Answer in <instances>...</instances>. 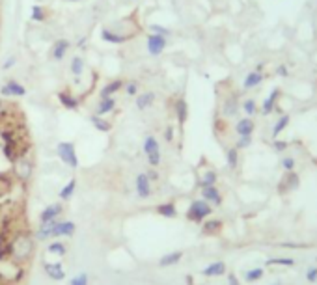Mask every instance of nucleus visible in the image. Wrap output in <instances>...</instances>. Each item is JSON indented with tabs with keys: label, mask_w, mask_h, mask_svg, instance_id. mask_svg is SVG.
<instances>
[{
	"label": "nucleus",
	"mask_w": 317,
	"mask_h": 285,
	"mask_svg": "<svg viewBox=\"0 0 317 285\" xmlns=\"http://www.w3.org/2000/svg\"><path fill=\"white\" fill-rule=\"evenodd\" d=\"M272 285H282V283H280V281H276V283H272Z\"/></svg>",
	"instance_id": "obj_57"
},
{
	"label": "nucleus",
	"mask_w": 317,
	"mask_h": 285,
	"mask_svg": "<svg viewBox=\"0 0 317 285\" xmlns=\"http://www.w3.org/2000/svg\"><path fill=\"white\" fill-rule=\"evenodd\" d=\"M155 91H142V93H138L136 97H134V104H136V109L140 110V112H144V110H148L150 106H153V103H155Z\"/></svg>",
	"instance_id": "obj_23"
},
{
	"label": "nucleus",
	"mask_w": 317,
	"mask_h": 285,
	"mask_svg": "<svg viewBox=\"0 0 317 285\" xmlns=\"http://www.w3.org/2000/svg\"><path fill=\"white\" fill-rule=\"evenodd\" d=\"M241 109L244 110V114L250 118V116H254L256 112H258V103H256L254 99H246V101H242Z\"/></svg>",
	"instance_id": "obj_42"
},
{
	"label": "nucleus",
	"mask_w": 317,
	"mask_h": 285,
	"mask_svg": "<svg viewBox=\"0 0 317 285\" xmlns=\"http://www.w3.org/2000/svg\"><path fill=\"white\" fill-rule=\"evenodd\" d=\"M183 259V252H168V254H164V256L159 259V267L161 268H168V267H175L179 261Z\"/></svg>",
	"instance_id": "obj_27"
},
{
	"label": "nucleus",
	"mask_w": 317,
	"mask_h": 285,
	"mask_svg": "<svg viewBox=\"0 0 317 285\" xmlns=\"http://www.w3.org/2000/svg\"><path fill=\"white\" fill-rule=\"evenodd\" d=\"M24 276H26V267H17V272L13 274V278L8 279V281H10L12 285H17V283H21V281H23Z\"/></svg>",
	"instance_id": "obj_44"
},
{
	"label": "nucleus",
	"mask_w": 317,
	"mask_h": 285,
	"mask_svg": "<svg viewBox=\"0 0 317 285\" xmlns=\"http://www.w3.org/2000/svg\"><path fill=\"white\" fill-rule=\"evenodd\" d=\"M267 67V63L265 62H260L258 63V65H256V71H258V73H263V69Z\"/></svg>",
	"instance_id": "obj_55"
},
{
	"label": "nucleus",
	"mask_w": 317,
	"mask_h": 285,
	"mask_svg": "<svg viewBox=\"0 0 317 285\" xmlns=\"http://www.w3.org/2000/svg\"><path fill=\"white\" fill-rule=\"evenodd\" d=\"M75 190H77V179H69V181L60 188V192H58L60 201H69L73 198V194H75Z\"/></svg>",
	"instance_id": "obj_32"
},
{
	"label": "nucleus",
	"mask_w": 317,
	"mask_h": 285,
	"mask_svg": "<svg viewBox=\"0 0 317 285\" xmlns=\"http://www.w3.org/2000/svg\"><path fill=\"white\" fill-rule=\"evenodd\" d=\"M129 2H133V0H129Z\"/></svg>",
	"instance_id": "obj_58"
},
{
	"label": "nucleus",
	"mask_w": 317,
	"mask_h": 285,
	"mask_svg": "<svg viewBox=\"0 0 317 285\" xmlns=\"http://www.w3.org/2000/svg\"><path fill=\"white\" fill-rule=\"evenodd\" d=\"M134 35L136 34H123V32H116L110 28H101V40L110 45H123L129 40H133Z\"/></svg>",
	"instance_id": "obj_7"
},
{
	"label": "nucleus",
	"mask_w": 317,
	"mask_h": 285,
	"mask_svg": "<svg viewBox=\"0 0 317 285\" xmlns=\"http://www.w3.org/2000/svg\"><path fill=\"white\" fill-rule=\"evenodd\" d=\"M63 215V205L62 203H52L47 205L43 211L40 212V222H51V220H58Z\"/></svg>",
	"instance_id": "obj_16"
},
{
	"label": "nucleus",
	"mask_w": 317,
	"mask_h": 285,
	"mask_svg": "<svg viewBox=\"0 0 317 285\" xmlns=\"http://www.w3.org/2000/svg\"><path fill=\"white\" fill-rule=\"evenodd\" d=\"M164 140H166V142H172L173 140V127L172 125H168L166 129H164Z\"/></svg>",
	"instance_id": "obj_53"
},
{
	"label": "nucleus",
	"mask_w": 317,
	"mask_h": 285,
	"mask_svg": "<svg viewBox=\"0 0 317 285\" xmlns=\"http://www.w3.org/2000/svg\"><path fill=\"white\" fill-rule=\"evenodd\" d=\"M282 95V90L280 88H272L271 93L263 99V103H261V114L263 116H269L272 114L274 110H278V99Z\"/></svg>",
	"instance_id": "obj_11"
},
{
	"label": "nucleus",
	"mask_w": 317,
	"mask_h": 285,
	"mask_svg": "<svg viewBox=\"0 0 317 285\" xmlns=\"http://www.w3.org/2000/svg\"><path fill=\"white\" fill-rule=\"evenodd\" d=\"M289 123H291V116L289 114L280 116V118L276 120V123H274V127H272V138L280 136V134H282V132L289 127Z\"/></svg>",
	"instance_id": "obj_34"
},
{
	"label": "nucleus",
	"mask_w": 317,
	"mask_h": 285,
	"mask_svg": "<svg viewBox=\"0 0 317 285\" xmlns=\"http://www.w3.org/2000/svg\"><path fill=\"white\" fill-rule=\"evenodd\" d=\"M43 272H45L47 278L52 279V281H62V279H65V268H63V265L60 261H56V263L45 261L43 263Z\"/></svg>",
	"instance_id": "obj_13"
},
{
	"label": "nucleus",
	"mask_w": 317,
	"mask_h": 285,
	"mask_svg": "<svg viewBox=\"0 0 317 285\" xmlns=\"http://www.w3.org/2000/svg\"><path fill=\"white\" fill-rule=\"evenodd\" d=\"M56 153L67 168H71V170L79 168V155H77L75 144L73 142H60L56 146Z\"/></svg>",
	"instance_id": "obj_4"
},
{
	"label": "nucleus",
	"mask_w": 317,
	"mask_h": 285,
	"mask_svg": "<svg viewBox=\"0 0 317 285\" xmlns=\"http://www.w3.org/2000/svg\"><path fill=\"white\" fill-rule=\"evenodd\" d=\"M226 272H228V267H226L224 261H213L203 268L202 276H205V278H220V276H224Z\"/></svg>",
	"instance_id": "obj_21"
},
{
	"label": "nucleus",
	"mask_w": 317,
	"mask_h": 285,
	"mask_svg": "<svg viewBox=\"0 0 317 285\" xmlns=\"http://www.w3.org/2000/svg\"><path fill=\"white\" fill-rule=\"evenodd\" d=\"M15 181H17V179H15L13 173H10V171H6V173H0V200H2V198H6V196L12 192Z\"/></svg>",
	"instance_id": "obj_26"
},
{
	"label": "nucleus",
	"mask_w": 317,
	"mask_h": 285,
	"mask_svg": "<svg viewBox=\"0 0 317 285\" xmlns=\"http://www.w3.org/2000/svg\"><path fill=\"white\" fill-rule=\"evenodd\" d=\"M146 175L150 177V181H151V183L159 181V171H157V168H150V170L146 171Z\"/></svg>",
	"instance_id": "obj_51"
},
{
	"label": "nucleus",
	"mask_w": 317,
	"mask_h": 285,
	"mask_svg": "<svg viewBox=\"0 0 317 285\" xmlns=\"http://www.w3.org/2000/svg\"><path fill=\"white\" fill-rule=\"evenodd\" d=\"M237 112H239V99H237V95L233 93V95H228V97L224 99V103H222V114H224L226 118H231V116H235Z\"/></svg>",
	"instance_id": "obj_28"
},
{
	"label": "nucleus",
	"mask_w": 317,
	"mask_h": 285,
	"mask_svg": "<svg viewBox=\"0 0 317 285\" xmlns=\"http://www.w3.org/2000/svg\"><path fill=\"white\" fill-rule=\"evenodd\" d=\"M306 281L315 283L317 281V267H310L308 270H306Z\"/></svg>",
	"instance_id": "obj_49"
},
{
	"label": "nucleus",
	"mask_w": 317,
	"mask_h": 285,
	"mask_svg": "<svg viewBox=\"0 0 317 285\" xmlns=\"http://www.w3.org/2000/svg\"><path fill=\"white\" fill-rule=\"evenodd\" d=\"M263 276H265V268L263 267L248 268L246 272H244V281H246V283H256V281H260Z\"/></svg>",
	"instance_id": "obj_37"
},
{
	"label": "nucleus",
	"mask_w": 317,
	"mask_h": 285,
	"mask_svg": "<svg viewBox=\"0 0 317 285\" xmlns=\"http://www.w3.org/2000/svg\"><path fill=\"white\" fill-rule=\"evenodd\" d=\"M280 164H282L284 171H293L295 170V164H297V162H295L293 157H284Z\"/></svg>",
	"instance_id": "obj_47"
},
{
	"label": "nucleus",
	"mask_w": 317,
	"mask_h": 285,
	"mask_svg": "<svg viewBox=\"0 0 317 285\" xmlns=\"http://www.w3.org/2000/svg\"><path fill=\"white\" fill-rule=\"evenodd\" d=\"M134 190H136V196L140 200H148L153 194V187H151V181L150 177L146 175V171L134 177Z\"/></svg>",
	"instance_id": "obj_8"
},
{
	"label": "nucleus",
	"mask_w": 317,
	"mask_h": 285,
	"mask_svg": "<svg viewBox=\"0 0 317 285\" xmlns=\"http://www.w3.org/2000/svg\"><path fill=\"white\" fill-rule=\"evenodd\" d=\"M142 151H144L146 159H148V164L150 168H159L162 162V155H161V144L153 134H148L144 138V144H142Z\"/></svg>",
	"instance_id": "obj_3"
},
{
	"label": "nucleus",
	"mask_w": 317,
	"mask_h": 285,
	"mask_svg": "<svg viewBox=\"0 0 317 285\" xmlns=\"http://www.w3.org/2000/svg\"><path fill=\"white\" fill-rule=\"evenodd\" d=\"M118 106V101L116 97H107V99H99L97 106H95V112L93 114L97 116H107V114H112Z\"/></svg>",
	"instance_id": "obj_25"
},
{
	"label": "nucleus",
	"mask_w": 317,
	"mask_h": 285,
	"mask_svg": "<svg viewBox=\"0 0 317 285\" xmlns=\"http://www.w3.org/2000/svg\"><path fill=\"white\" fill-rule=\"evenodd\" d=\"M272 148L276 149L278 153H282V151H286V149L289 148V144L286 142V140H278V138H274V140H272Z\"/></svg>",
	"instance_id": "obj_48"
},
{
	"label": "nucleus",
	"mask_w": 317,
	"mask_h": 285,
	"mask_svg": "<svg viewBox=\"0 0 317 285\" xmlns=\"http://www.w3.org/2000/svg\"><path fill=\"white\" fill-rule=\"evenodd\" d=\"M276 75H280V77H284V79H286V77H289L288 65H286V63H280V65L276 67Z\"/></svg>",
	"instance_id": "obj_52"
},
{
	"label": "nucleus",
	"mask_w": 317,
	"mask_h": 285,
	"mask_svg": "<svg viewBox=\"0 0 317 285\" xmlns=\"http://www.w3.org/2000/svg\"><path fill=\"white\" fill-rule=\"evenodd\" d=\"M155 212L162 218H175L178 217V207L173 201H164V203H159L155 207Z\"/></svg>",
	"instance_id": "obj_29"
},
{
	"label": "nucleus",
	"mask_w": 317,
	"mask_h": 285,
	"mask_svg": "<svg viewBox=\"0 0 317 285\" xmlns=\"http://www.w3.org/2000/svg\"><path fill=\"white\" fill-rule=\"evenodd\" d=\"M15 63H17V58H15V56H10L6 60V62H4V65H2V71H10V69H12L13 65H15Z\"/></svg>",
	"instance_id": "obj_50"
},
{
	"label": "nucleus",
	"mask_w": 317,
	"mask_h": 285,
	"mask_svg": "<svg viewBox=\"0 0 317 285\" xmlns=\"http://www.w3.org/2000/svg\"><path fill=\"white\" fill-rule=\"evenodd\" d=\"M263 73H258V71H250V73H246V77H244V80H242V88L244 90H254V88H258V86L263 82Z\"/></svg>",
	"instance_id": "obj_30"
},
{
	"label": "nucleus",
	"mask_w": 317,
	"mask_h": 285,
	"mask_svg": "<svg viewBox=\"0 0 317 285\" xmlns=\"http://www.w3.org/2000/svg\"><path fill=\"white\" fill-rule=\"evenodd\" d=\"M228 285H241V281H239V278H237V274H228Z\"/></svg>",
	"instance_id": "obj_54"
},
{
	"label": "nucleus",
	"mask_w": 317,
	"mask_h": 285,
	"mask_svg": "<svg viewBox=\"0 0 317 285\" xmlns=\"http://www.w3.org/2000/svg\"><path fill=\"white\" fill-rule=\"evenodd\" d=\"M217 183H219V173L215 170H205L202 173V177H200L198 185H200V188H205V187H215Z\"/></svg>",
	"instance_id": "obj_33"
},
{
	"label": "nucleus",
	"mask_w": 317,
	"mask_h": 285,
	"mask_svg": "<svg viewBox=\"0 0 317 285\" xmlns=\"http://www.w3.org/2000/svg\"><path fill=\"white\" fill-rule=\"evenodd\" d=\"M252 146V136H239V140H237L235 148L241 151V149H246Z\"/></svg>",
	"instance_id": "obj_46"
},
{
	"label": "nucleus",
	"mask_w": 317,
	"mask_h": 285,
	"mask_svg": "<svg viewBox=\"0 0 317 285\" xmlns=\"http://www.w3.org/2000/svg\"><path fill=\"white\" fill-rule=\"evenodd\" d=\"M69 2H81V0H69Z\"/></svg>",
	"instance_id": "obj_56"
},
{
	"label": "nucleus",
	"mask_w": 317,
	"mask_h": 285,
	"mask_svg": "<svg viewBox=\"0 0 317 285\" xmlns=\"http://www.w3.org/2000/svg\"><path fill=\"white\" fill-rule=\"evenodd\" d=\"M254 131H256V123H254L252 118H241V120L235 123V132L237 136H252Z\"/></svg>",
	"instance_id": "obj_24"
},
{
	"label": "nucleus",
	"mask_w": 317,
	"mask_h": 285,
	"mask_svg": "<svg viewBox=\"0 0 317 285\" xmlns=\"http://www.w3.org/2000/svg\"><path fill=\"white\" fill-rule=\"evenodd\" d=\"M202 200H205L207 203H211V205H215V207H220L222 201H224V198H222V192L219 190V187L215 185V187L202 188Z\"/></svg>",
	"instance_id": "obj_17"
},
{
	"label": "nucleus",
	"mask_w": 317,
	"mask_h": 285,
	"mask_svg": "<svg viewBox=\"0 0 317 285\" xmlns=\"http://www.w3.org/2000/svg\"><path fill=\"white\" fill-rule=\"evenodd\" d=\"M300 187V177L297 171H286L282 177V181L278 185V190H280V194H286V192H293L297 188Z\"/></svg>",
	"instance_id": "obj_9"
},
{
	"label": "nucleus",
	"mask_w": 317,
	"mask_h": 285,
	"mask_svg": "<svg viewBox=\"0 0 317 285\" xmlns=\"http://www.w3.org/2000/svg\"><path fill=\"white\" fill-rule=\"evenodd\" d=\"M123 91H125L127 97H136L138 95V80H125V86H123Z\"/></svg>",
	"instance_id": "obj_40"
},
{
	"label": "nucleus",
	"mask_w": 317,
	"mask_h": 285,
	"mask_svg": "<svg viewBox=\"0 0 317 285\" xmlns=\"http://www.w3.org/2000/svg\"><path fill=\"white\" fill-rule=\"evenodd\" d=\"M123 86H125V80L123 79H114L107 82V84L101 88L99 91V99H107V97H114L116 93H120L123 90Z\"/></svg>",
	"instance_id": "obj_14"
},
{
	"label": "nucleus",
	"mask_w": 317,
	"mask_h": 285,
	"mask_svg": "<svg viewBox=\"0 0 317 285\" xmlns=\"http://www.w3.org/2000/svg\"><path fill=\"white\" fill-rule=\"evenodd\" d=\"M58 101H60V104H62L63 109L67 110H79L81 109V99L77 97L73 91L69 90H60L56 93Z\"/></svg>",
	"instance_id": "obj_12"
},
{
	"label": "nucleus",
	"mask_w": 317,
	"mask_h": 285,
	"mask_svg": "<svg viewBox=\"0 0 317 285\" xmlns=\"http://www.w3.org/2000/svg\"><path fill=\"white\" fill-rule=\"evenodd\" d=\"M226 162H228V168L230 170H237L239 168V149L237 148H230L226 151Z\"/></svg>",
	"instance_id": "obj_39"
},
{
	"label": "nucleus",
	"mask_w": 317,
	"mask_h": 285,
	"mask_svg": "<svg viewBox=\"0 0 317 285\" xmlns=\"http://www.w3.org/2000/svg\"><path fill=\"white\" fill-rule=\"evenodd\" d=\"M315 283H317V281H315Z\"/></svg>",
	"instance_id": "obj_59"
},
{
	"label": "nucleus",
	"mask_w": 317,
	"mask_h": 285,
	"mask_svg": "<svg viewBox=\"0 0 317 285\" xmlns=\"http://www.w3.org/2000/svg\"><path fill=\"white\" fill-rule=\"evenodd\" d=\"M211 215H213V205L207 203L205 200H202V198L190 201L189 209H187V212H185L187 220H189V222H194V224H202L203 220L211 218Z\"/></svg>",
	"instance_id": "obj_2"
},
{
	"label": "nucleus",
	"mask_w": 317,
	"mask_h": 285,
	"mask_svg": "<svg viewBox=\"0 0 317 285\" xmlns=\"http://www.w3.org/2000/svg\"><path fill=\"white\" fill-rule=\"evenodd\" d=\"M173 114H175V120H178L179 127H183L187 123V120H189V103L183 97L175 99V103H173Z\"/></svg>",
	"instance_id": "obj_18"
},
{
	"label": "nucleus",
	"mask_w": 317,
	"mask_h": 285,
	"mask_svg": "<svg viewBox=\"0 0 317 285\" xmlns=\"http://www.w3.org/2000/svg\"><path fill=\"white\" fill-rule=\"evenodd\" d=\"M0 95H4V97H24L26 95V88L15 79H10L6 84L0 88Z\"/></svg>",
	"instance_id": "obj_10"
},
{
	"label": "nucleus",
	"mask_w": 317,
	"mask_h": 285,
	"mask_svg": "<svg viewBox=\"0 0 317 285\" xmlns=\"http://www.w3.org/2000/svg\"><path fill=\"white\" fill-rule=\"evenodd\" d=\"M267 265H278V267H293L295 259L293 257H272L267 261Z\"/></svg>",
	"instance_id": "obj_41"
},
{
	"label": "nucleus",
	"mask_w": 317,
	"mask_h": 285,
	"mask_svg": "<svg viewBox=\"0 0 317 285\" xmlns=\"http://www.w3.org/2000/svg\"><path fill=\"white\" fill-rule=\"evenodd\" d=\"M47 252H49V254H52V256L63 257L65 254H67V246H65V242H62L60 239H56V240H52L51 244L47 246Z\"/></svg>",
	"instance_id": "obj_38"
},
{
	"label": "nucleus",
	"mask_w": 317,
	"mask_h": 285,
	"mask_svg": "<svg viewBox=\"0 0 317 285\" xmlns=\"http://www.w3.org/2000/svg\"><path fill=\"white\" fill-rule=\"evenodd\" d=\"M69 285H90V278H88L86 272H81L79 276H75V278L71 279Z\"/></svg>",
	"instance_id": "obj_45"
},
{
	"label": "nucleus",
	"mask_w": 317,
	"mask_h": 285,
	"mask_svg": "<svg viewBox=\"0 0 317 285\" xmlns=\"http://www.w3.org/2000/svg\"><path fill=\"white\" fill-rule=\"evenodd\" d=\"M90 123L93 125V129H97L99 132H110L112 131V123H110L104 116L92 114L90 116Z\"/></svg>",
	"instance_id": "obj_31"
},
{
	"label": "nucleus",
	"mask_w": 317,
	"mask_h": 285,
	"mask_svg": "<svg viewBox=\"0 0 317 285\" xmlns=\"http://www.w3.org/2000/svg\"><path fill=\"white\" fill-rule=\"evenodd\" d=\"M168 45V38L159 34H148L146 35V49L150 56H161Z\"/></svg>",
	"instance_id": "obj_6"
},
{
	"label": "nucleus",
	"mask_w": 317,
	"mask_h": 285,
	"mask_svg": "<svg viewBox=\"0 0 317 285\" xmlns=\"http://www.w3.org/2000/svg\"><path fill=\"white\" fill-rule=\"evenodd\" d=\"M32 171H34V166H32V160L28 159V157H23V159H19L15 164H13V177L17 179V181H21L23 185H26V183L32 179Z\"/></svg>",
	"instance_id": "obj_5"
},
{
	"label": "nucleus",
	"mask_w": 317,
	"mask_h": 285,
	"mask_svg": "<svg viewBox=\"0 0 317 285\" xmlns=\"http://www.w3.org/2000/svg\"><path fill=\"white\" fill-rule=\"evenodd\" d=\"M36 252V237L30 235L26 229L15 231L12 235V261L17 267H24L34 257Z\"/></svg>",
	"instance_id": "obj_1"
},
{
	"label": "nucleus",
	"mask_w": 317,
	"mask_h": 285,
	"mask_svg": "<svg viewBox=\"0 0 317 285\" xmlns=\"http://www.w3.org/2000/svg\"><path fill=\"white\" fill-rule=\"evenodd\" d=\"M224 228V222L219 220V218H207V220H203L202 222V233L207 235V237H215V235H219Z\"/></svg>",
	"instance_id": "obj_22"
},
{
	"label": "nucleus",
	"mask_w": 317,
	"mask_h": 285,
	"mask_svg": "<svg viewBox=\"0 0 317 285\" xmlns=\"http://www.w3.org/2000/svg\"><path fill=\"white\" fill-rule=\"evenodd\" d=\"M47 17H49L47 8H43L41 4H34V6H32V10H30V19H32L34 23H45Z\"/></svg>",
	"instance_id": "obj_35"
},
{
	"label": "nucleus",
	"mask_w": 317,
	"mask_h": 285,
	"mask_svg": "<svg viewBox=\"0 0 317 285\" xmlns=\"http://www.w3.org/2000/svg\"><path fill=\"white\" fill-rule=\"evenodd\" d=\"M77 231V226L75 222H71V220H58L56 228H54V233H52V237H56V239H60V237H71V235H75Z\"/></svg>",
	"instance_id": "obj_19"
},
{
	"label": "nucleus",
	"mask_w": 317,
	"mask_h": 285,
	"mask_svg": "<svg viewBox=\"0 0 317 285\" xmlns=\"http://www.w3.org/2000/svg\"><path fill=\"white\" fill-rule=\"evenodd\" d=\"M60 220V218H58ZM58 220H51V222H40L38 229H36V240H47V239H52V233H54V228H56Z\"/></svg>",
	"instance_id": "obj_20"
},
{
	"label": "nucleus",
	"mask_w": 317,
	"mask_h": 285,
	"mask_svg": "<svg viewBox=\"0 0 317 285\" xmlns=\"http://www.w3.org/2000/svg\"><path fill=\"white\" fill-rule=\"evenodd\" d=\"M84 67H86V63H84V58H82V56H73V58H71L69 71L73 73V77L81 79L82 73H84Z\"/></svg>",
	"instance_id": "obj_36"
},
{
	"label": "nucleus",
	"mask_w": 317,
	"mask_h": 285,
	"mask_svg": "<svg viewBox=\"0 0 317 285\" xmlns=\"http://www.w3.org/2000/svg\"><path fill=\"white\" fill-rule=\"evenodd\" d=\"M69 49H71V41L69 40H65V38H62V40H56L54 43H52V49H51L52 60L62 62L63 58H65V54L69 52Z\"/></svg>",
	"instance_id": "obj_15"
},
{
	"label": "nucleus",
	"mask_w": 317,
	"mask_h": 285,
	"mask_svg": "<svg viewBox=\"0 0 317 285\" xmlns=\"http://www.w3.org/2000/svg\"><path fill=\"white\" fill-rule=\"evenodd\" d=\"M150 32L151 34L164 35V38H170V35H172V30L166 28V26H161V24H150Z\"/></svg>",
	"instance_id": "obj_43"
}]
</instances>
